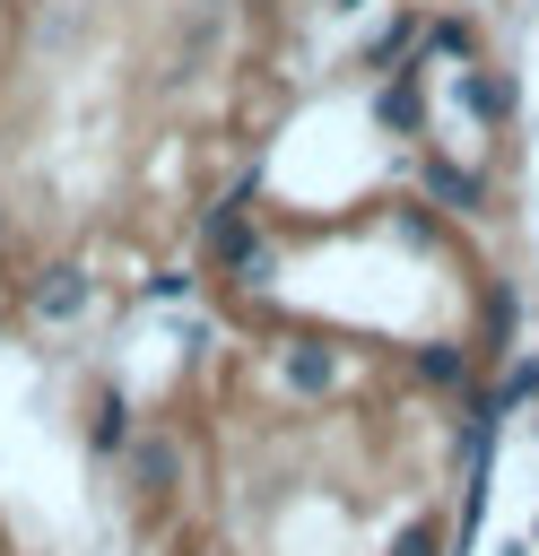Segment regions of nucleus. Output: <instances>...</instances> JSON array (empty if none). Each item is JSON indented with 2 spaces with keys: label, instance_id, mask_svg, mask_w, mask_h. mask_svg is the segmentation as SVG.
Returning a JSON list of instances; mask_svg holds the SVG:
<instances>
[{
  "label": "nucleus",
  "instance_id": "2",
  "mask_svg": "<svg viewBox=\"0 0 539 556\" xmlns=\"http://www.w3.org/2000/svg\"><path fill=\"white\" fill-rule=\"evenodd\" d=\"M130 478H139V495H165V486L183 478V443H174V434H148V443L130 452Z\"/></svg>",
  "mask_w": 539,
  "mask_h": 556
},
{
  "label": "nucleus",
  "instance_id": "6",
  "mask_svg": "<svg viewBox=\"0 0 539 556\" xmlns=\"http://www.w3.org/2000/svg\"><path fill=\"white\" fill-rule=\"evenodd\" d=\"M287 382H296V391H322V382H330V356H313V348H287Z\"/></svg>",
  "mask_w": 539,
  "mask_h": 556
},
{
  "label": "nucleus",
  "instance_id": "7",
  "mask_svg": "<svg viewBox=\"0 0 539 556\" xmlns=\"http://www.w3.org/2000/svg\"><path fill=\"white\" fill-rule=\"evenodd\" d=\"M435 539H443V530H435V521H409V530H400V539H391V556H435Z\"/></svg>",
  "mask_w": 539,
  "mask_h": 556
},
{
  "label": "nucleus",
  "instance_id": "4",
  "mask_svg": "<svg viewBox=\"0 0 539 556\" xmlns=\"http://www.w3.org/2000/svg\"><path fill=\"white\" fill-rule=\"evenodd\" d=\"M417 382L461 391V382H469V348H417Z\"/></svg>",
  "mask_w": 539,
  "mask_h": 556
},
{
  "label": "nucleus",
  "instance_id": "1",
  "mask_svg": "<svg viewBox=\"0 0 539 556\" xmlns=\"http://www.w3.org/2000/svg\"><path fill=\"white\" fill-rule=\"evenodd\" d=\"M96 304V278L78 269V261H52L43 278H35V321H78Z\"/></svg>",
  "mask_w": 539,
  "mask_h": 556
},
{
  "label": "nucleus",
  "instance_id": "5",
  "mask_svg": "<svg viewBox=\"0 0 539 556\" xmlns=\"http://www.w3.org/2000/svg\"><path fill=\"white\" fill-rule=\"evenodd\" d=\"M426 182H435V200H452V208H478V200H487V182H478V174H461V165H435Z\"/></svg>",
  "mask_w": 539,
  "mask_h": 556
},
{
  "label": "nucleus",
  "instance_id": "8",
  "mask_svg": "<svg viewBox=\"0 0 539 556\" xmlns=\"http://www.w3.org/2000/svg\"><path fill=\"white\" fill-rule=\"evenodd\" d=\"M504 400H539V356H522V365H513V382H504Z\"/></svg>",
  "mask_w": 539,
  "mask_h": 556
},
{
  "label": "nucleus",
  "instance_id": "3",
  "mask_svg": "<svg viewBox=\"0 0 539 556\" xmlns=\"http://www.w3.org/2000/svg\"><path fill=\"white\" fill-rule=\"evenodd\" d=\"M87 452L104 460V452H130V408L122 400H96L87 408Z\"/></svg>",
  "mask_w": 539,
  "mask_h": 556
}]
</instances>
